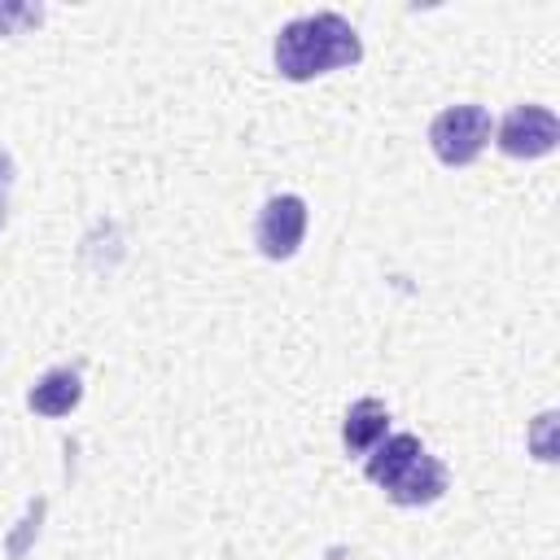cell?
Instances as JSON below:
<instances>
[{
	"mask_svg": "<svg viewBox=\"0 0 560 560\" xmlns=\"http://www.w3.org/2000/svg\"><path fill=\"white\" fill-rule=\"evenodd\" d=\"M35 22H39V9L18 4V0H0V35H13L18 26H35Z\"/></svg>",
	"mask_w": 560,
	"mask_h": 560,
	"instance_id": "ba28073f",
	"label": "cell"
},
{
	"mask_svg": "<svg viewBox=\"0 0 560 560\" xmlns=\"http://www.w3.org/2000/svg\"><path fill=\"white\" fill-rule=\"evenodd\" d=\"M363 472H368V481H376L402 508H424V503L446 494V468L420 446L416 433L381 438L376 451L368 455Z\"/></svg>",
	"mask_w": 560,
	"mask_h": 560,
	"instance_id": "7a4b0ae2",
	"label": "cell"
},
{
	"mask_svg": "<svg viewBox=\"0 0 560 560\" xmlns=\"http://www.w3.org/2000/svg\"><path fill=\"white\" fill-rule=\"evenodd\" d=\"M79 398H83V385H79L74 368H48L26 394L31 411H39V416H70L79 407Z\"/></svg>",
	"mask_w": 560,
	"mask_h": 560,
	"instance_id": "8992f818",
	"label": "cell"
},
{
	"mask_svg": "<svg viewBox=\"0 0 560 560\" xmlns=\"http://www.w3.org/2000/svg\"><path fill=\"white\" fill-rule=\"evenodd\" d=\"M560 140V118L547 105H516L499 122V149L508 158H542Z\"/></svg>",
	"mask_w": 560,
	"mask_h": 560,
	"instance_id": "277c9868",
	"label": "cell"
},
{
	"mask_svg": "<svg viewBox=\"0 0 560 560\" xmlns=\"http://www.w3.org/2000/svg\"><path fill=\"white\" fill-rule=\"evenodd\" d=\"M9 192H13V158L0 149V228L9 219Z\"/></svg>",
	"mask_w": 560,
	"mask_h": 560,
	"instance_id": "9c48e42d",
	"label": "cell"
},
{
	"mask_svg": "<svg viewBox=\"0 0 560 560\" xmlns=\"http://www.w3.org/2000/svg\"><path fill=\"white\" fill-rule=\"evenodd\" d=\"M490 140V109L486 105H451L429 122V144L442 166H468Z\"/></svg>",
	"mask_w": 560,
	"mask_h": 560,
	"instance_id": "3957f363",
	"label": "cell"
},
{
	"mask_svg": "<svg viewBox=\"0 0 560 560\" xmlns=\"http://www.w3.org/2000/svg\"><path fill=\"white\" fill-rule=\"evenodd\" d=\"M359 57H363L359 31L341 13H306L276 35V70L293 83L354 66Z\"/></svg>",
	"mask_w": 560,
	"mask_h": 560,
	"instance_id": "6da1fadb",
	"label": "cell"
},
{
	"mask_svg": "<svg viewBox=\"0 0 560 560\" xmlns=\"http://www.w3.org/2000/svg\"><path fill=\"white\" fill-rule=\"evenodd\" d=\"M254 236H258V249H262L271 262L293 258L298 245H302V236H306V201L293 197V192L271 197V201L262 206V214H258V232H254Z\"/></svg>",
	"mask_w": 560,
	"mask_h": 560,
	"instance_id": "5b68a950",
	"label": "cell"
},
{
	"mask_svg": "<svg viewBox=\"0 0 560 560\" xmlns=\"http://www.w3.org/2000/svg\"><path fill=\"white\" fill-rule=\"evenodd\" d=\"M385 424H389V411L381 398H359L350 411H346V424H341V438H346V451L350 455H363L372 451L381 438H385Z\"/></svg>",
	"mask_w": 560,
	"mask_h": 560,
	"instance_id": "52a82bcc",
	"label": "cell"
}]
</instances>
